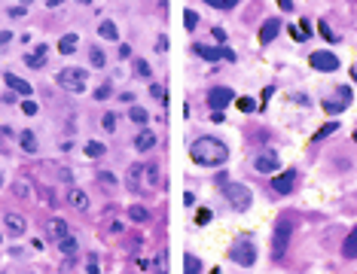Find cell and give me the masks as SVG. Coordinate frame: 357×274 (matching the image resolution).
Instances as JSON below:
<instances>
[{"label":"cell","mask_w":357,"mask_h":274,"mask_svg":"<svg viewBox=\"0 0 357 274\" xmlns=\"http://www.w3.org/2000/svg\"><path fill=\"white\" fill-rule=\"evenodd\" d=\"M3 183H6V180H3V171H0V186H3Z\"/></svg>","instance_id":"55"},{"label":"cell","mask_w":357,"mask_h":274,"mask_svg":"<svg viewBox=\"0 0 357 274\" xmlns=\"http://www.w3.org/2000/svg\"><path fill=\"white\" fill-rule=\"evenodd\" d=\"M235 104H238L241 113H254V110H257V101H251V98H238Z\"/></svg>","instance_id":"36"},{"label":"cell","mask_w":357,"mask_h":274,"mask_svg":"<svg viewBox=\"0 0 357 274\" xmlns=\"http://www.w3.org/2000/svg\"><path fill=\"white\" fill-rule=\"evenodd\" d=\"M98 37H101V40H119V31H116V24H113L110 18H104V21L98 24Z\"/></svg>","instance_id":"22"},{"label":"cell","mask_w":357,"mask_h":274,"mask_svg":"<svg viewBox=\"0 0 357 274\" xmlns=\"http://www.w3.org/2000/svg\"><path fill=\"white\" fill-rule=\"evenodd\" d=\"M214 40H217V43H226V34H223V27H214Z\"/></svg>","instance_id":"49"},{"label":"cell","mask_w":357,"mask_h":274,"mask_svg":"<svg viewBox=\"0 0 357 274\" xmlns=\"http://www.w3.org/2000/svg\"><path fill=\"white\" fill-rule=\"evenodd\" d=\"M6 15H9V18H24V15H28V6H24V3H21V6H9Z\"/></svg>","instance_id":"37"},{"label":"cell","mask_w":357,"mask_h":274,"mask_svg":"<svg viewBox=\"0 0 357 274\" xmlns=\"http://www.w3.org/2000/svg\"><path fill=\"white\" fill-rule=\"evenodd\" d=\"M128 119H131V122H138V125H147L150 113H147L144 107H131V110H128Z\"/></svg>","instance_id":"30"},{"label":"cell","mask_w":357,"mask_h":274,"mask_svg":"<svg viewBox=\"0 0 357 274\" xmlns=\"http://www.w3.org/2000/svg\"><path fill=\"white\" fill-rule=\"evenodd\" d=\"M58 250H61V253H64V256H73V253H76V250H79V241H76V238H73V235H64V238H61V241H58Z\"/></svg>","instance_id":"24"},{"label":"cell","mask_w":357,"mask_h":274,"mask_svg":"<svg viewBox=\"0 0 357 274\" xmlns=\"http://www.w3.org/2000/svg\"><path fill=\"white\" fill-rule=\"evenodd\" d=\"M46 55H49V46L43 43V46H37L31 55H24V64H28V67H34V70H40V67L46 64Z\"/></svg>","instance_id":"18"},{"label":"cell","mask_w":357,"mask_h":274,"mask_svg":"<svg viewBox=\"0 0 357 274\" xmlns=\"http://www.w3.org/2000/svg\"><path fill=\"white\" fill-rule=\"evenodd\" d=\"M189 159L202 168H223L229 162V146L217 137H199L189 146Z\"/></svg>","instance_id":"1"},{"label":"cell","mask_w":357,"mask_h":274,"mask_svg":"<svg viewBox=\"0 0 357 274\" xmlns=\"http://www.w3.org/2000/svg\"><path fill=\"white\" fill-rule=\"evenodd\" d=\"M232 98H235V95H232V88H226V85H217V88L208 92V104H211L214 113H223V107H226Z\"/></svg>","instance_id":"7"},{"label":"cell","mask_w":357,"mask_h":274,"mask_svg":"<svg viewBox=\"0 0 357 274\" xmlns=\"http://www.w3.org/2000/svg\"><path fill=\"white\" fill-rule=\"evenodd\" d=\"M232 259H235L238 265H244V268H251V265L257 262V244H254L251 235L235 238V244H232Z\"/></svg>","instance_id":"4"},{"label":"cell","mask_w":357,"mask_h":274,"mask_svg":"<svg viewBox=\"0 0 357 274\" xmlns=\"http://www.w3.org/2000/svg\"><path fill=\"white\" fill-rule=\"evenodd\" d=\"M21 110H24V116H37V104H34L31 98H24V104H21Z\"/></svg>","instance_id":"43"},{"label":"cell","mask_w":357,"mask_h":274,"mask_svg":"<svg viewBox=\"0 0 357 274\" xmlns=\"http://www.w3.org/2000/svg\"><path fill=\"white\" fill-rule=\"evenodd\" d=\"M134 73L150 79V73H153V70H150V64H147V61H141V58H138V61H134Z\"/></svg>","instance_id":"38"},{"label":"cell","mask_w":357,"mask_h":274,"mask_svg":"<svg viewBox=\"0 0 357 274\" xmlns=\"http://www.w3.org/2000/svg\"><path fill=\"white\" fill-rule=\"evenodd\" d=\"M104 153H107L104 143H98V140H89V143H86V156H89V159H101Z\"/></svg>","instance_id":"28"},{"label":"cell","mask_w":357,"mask_h":274,"mask_svg":"<svg viewBox=\"0 0 357 274\" xmlns=\"http://www.w3.org/2000/svg\"><path fill=\"white\" fill-rule=\"evenodd\" d=\"M46 235H49L52 241H61V238L70 235V232H67V223H64L61 217H52V220L46 223Z\"/></svg>","instance_id":"17"},{"label":"cell","mask_w":357,"mask_h":274,"mask_svg":"<svg viewBox=\"0 0 357 274\" xmlns=\"http://www.w3.org/2000/svg\"><path fill=\"white\" fill-rule=\"evenodd\" d=\"M287 241H290V223H278V229H275V238H272V253L275 256H281L284 250H287Z\"/></svg>","instance_id":"11"},{"label":"cell","mask_w":357,"mask_h":274,"mask_svg":"<svg viewBox=\"0 0 357 274\" xmlns=\"http://www.w3.org/2000/svg\"><path fill=\"white\" fill-rule=\"evenodd\" d=\"M348 104H351V88H348V85H339V88H336V98H327V101H324V110H327V113H342Z\"/></svg>","instance_id":"6"},{"label":"cell","mask_w":357,"mask_h":274,"mask_svg":"<svg viewBox=\"0 0 357 274\" xmlns=\"http://www.w3.org/2000/svg\"><path fill=\"white\" fill-rule=\"evenodd\" d=\"M101 125H104V131H107V134H113V131H116V113H104Z\"/></svg>","instance_id":"35"},{"label":"cell","mask_w":357,"mask_h":274,"mask_svg":"<svg viewBox=\"0 0 357 274\" xmlns=\"http://www.w3.org/2000/svg\"><path fill=\"white\" fill-rule=\"evenodd\" d=\"M6 43H12V34L9 31H0V46H6Z\"/></svg>","instance_id":"51"},{"label":"cell","mask_w":357,"mask_h":274,"mask_svg":"<svg viewBox=\"0 0 357 274\" xmlns=\"http://www.w3.org/2000/svg\"><path fill=\"white\" fill-rule=\"evenodd\" d=\"M196 223H199V226H208V223H211V210H205V207H202V210L196 214Z\"/></svg>","instance_id":"44"},{"label":"cell","mask_w":357,"mask_h":274,"mask_svg":"<svg viewBox=\"0 0 357 274\" xmlns=\"http://www.w3.org/2000/svg\"><path fill=\"white\" fill-rule=\"evenodd\" d=\"M196 55H202L205 61H220V58H223V49H211V46H202V43H199V46H196Z\"/></svg>","instance_id":"25"},{"label":"cell","mask_w":357,"mask_h":274,"mask_svg":"<svg viewBox=\"0 0 357 274\" xmlns=\"http://www.w3.org/2000/svg\"><path fill=\"white\" fill-rule=\"evenodd\" d=\"M293 186H296V171H284V174H278V177L272 180V189H275L278 195H290Z\"/></svg>","instance_id":"12"},{"label":"cell","mask_w":357,"mask_h":274,"mask_svg":"<svg viewBox=\"0 0 357 274\" xmlns=\"http://www.w3.org/2000/svg\"><path fill=\"white\" fill-rule=\"evenodd\" d=\"M156 143H159V137H156V134H153L150 128L138 131V137H134V149H138V153H150V149H153Z\"/></svg>","instance_id":"15"},{"label":"cell","mask_w":357,"mask_h":274,"mask_svg":"<svg viewBox=\"0 0 357 274\" xmlns=\"http://www.w3.org/2000/svg\"><path fill=\"white\" fill-rule=\"evenodd\" d=\"M89 61H92L95 67H104V64H107V55H104L98 46H92V49H89Z\"/></svg>","instance_id":"31"},{"label":"cell","mask_w":357,"mask_h":274,"mask_svg":"<svg viewBox=\"0 0 357 274\" xmlns=\"http://www.w3.org/2000/svg\"><path fill=\"white\" fill-rule=\"evenodd\" d=\"M287 34H290V37H293V40H306V37H303V31H299V27H293V24H290V27H287Z\"/></svg>","instance_id":"48"},{"label":"cell","mask_w":357,"mask_h":274,"mask_svg":"<svg viewBox=\"0 0 357 274\" xmlns=\"http://www.w3.org/2000/svg\"><path fill=\"white\" fill-rule=\"evenodd\" d=\"M3 226H6L9 235H24V232H28V220H24L18 210H6V214H3Z\"/></svg>","instance_id":"9"},{"label":"cell","mask_w":357,"mask_h":274,"mask_svg":"<svg viewBox=\"0 0 357 274\" xmlns=\"http://www.w3.org/2000/svg\"><path fill=\"white\" fill-rule=\"evenodd\" d=\"M76 46H79V37L76 34H64L61 43H58V52L61 55H70V52H76Z\"/></svg>","instance_id":"23"},{"label":"cell","mask_w":357,"mask_h":274,"mask_svg":"<svg viewBox=\"0 0 357 274\" xmlns=\"http://www.w3.org/2000/svg\"><path fill=\"white\" fill-rule=\"evenodd\" d=\"M107 232H110V235H125V226H122L119 220H113V223L107 226Z\"/></svg>","instance_id":"45"},{"label":"cell","mask_w":357,"mask_h":274,"mask_svg":"<svg viewBox=\"0 0 357 274\" xmlns=\"http://www.w3.org/2000/svg\"><path fill=\"white\" fill-rule=\"evenodd\" d=\"M254 168H257L260 174H275V171L281 168V159H278V153L266 149V153H260V156L254 159Z\"/></svg>","instance_id":"8"},{"label":"cell","mask_w":357,"mask_h":274,"mask_svg":"<svg viewBox=\"0 0 357 274\" xmlns=\"http://www.w3.org/2000/svg\"><path fill=\"white\" fill-rule=\"evenodd\" d=\"M208 6H214V9H232L238 0H205Z\"/></svg>","instance_id":"40"},{"label":"cell","mask_w":357,"mask_h":274,"mask_svg":"<svg viewBox=\"0 0 357 274\" xmlns=\"http://www.w3.org/2000/svg\"><path fill=\"white\" fill-rule=\"evenodd\" d=\"M128 55H131V49H128V46L122 43V46H119V58H128Z\"/></svg>","instance_id":"53"},{"label":"cell","mask_w":357,"mask_h":274,"mask_svg":"<svg viewBox=\"0 0 357 274\" xmlns=\"http://www.w3.org/2000/svg\"><path fill=\"white\" fill-rule=\"evenodd\" d=\"M278 6H281L284 12H290V9H293V0H278Z\"/></svg>","instance_id":"52"},{"label":"cell","mask_w":357,"mask_h":274,"mask_svg":"<svg viewBox=\"0 0 357 274\" xmlns=\"http://www.w3.org/2000/svg\"><path fill=\"white\" fill-rule=\"evenodd\" d=\"M336 128H339V122H336V119H333V122H327V125H321V128H318V134H315V140H324V137L336 134Z\"/></svg>","instance_id":"32"},{"label":"cell","mask_w":357,"mask_h":274,"mask_svg":"<svg viewBox=\"0 0 357 274\" xmlns=\"http://www.w3.org/2000/svg\"><path fill=\"white\" fill-rule=\"evenodd\" d=\"M309 64H312L315 70H321V73L339 70V58H336L333 52H312V55H309Z\"/></svg>","instance_id":"5"},{"label":"cell","mask_w":357,"mask_h":274,"mask_svg":"<svg viewBox=\"0 0 357 274\" xmlns=\"http://www.w3.org/2000/svg\"><path fill=\"white\" fill-rule=\"evenodd\" d=\"M354 140H357V131H354Z\"/></svg>","instance_id":"59"},{"label":"cell","mask_w":357,"mask_h":274,"mask_svg":"<svg viewBox=\"0 0 357 274\" xmlns=\"http://www.w3.org/2000/svg\"><path fill=\"white\" fill-rule=\"evenodd\" d=\"M98 183H101V186H107V189H116V186H119V180H116L110 171H98Z\"/></svg>","instance_id":"33"},{"label":"cell","mask_w":357,"mask_h":274,"mask_svg":"<svg viewBox=\"0 0 357 274\" xmlns=\"http://www.w3.org/2000/svg\"><path fill=\"white\" fill-rule=\"evenodd\" d=\"M21 3H24V6H28V3H31V0H21Z\"/></svg>","instance_id":"58"},{"label":"cell","mask_w":357,"mask_h":274,"mask_svg":"<svg viewBox=\"0 0 357 274\" xmlns=\"http://www.w3.org/2000/svg\"><path fill=\"white\" fill-rule=\"evenodd\" d=\"M318 31H321V37H324V40H333V31H330V24H327V21H321V24H318Z\"/></svg>","instance_id":"46"},{"label":"cell","mask_w":357,"mask_h":274,"mask_svg":"<svg viewBox=\"0 0 357 274\" xmlns=\"http://www.w3.org/2000/svg\"><path fill=\"white\" fill-rule=\"evenodd\" d=\"M3 82H6V85L15 92V95H24V98H31V95H34V85H31L28 79L15 76V73H6V76H3Z\"/></svg>","instance_id":"13"},{"label":"cell","mask_w":357,"mask_h":274,"mask_svg":"<svg viewBox=\"0 0 357 274\" xmlns=\"http://www.w3.org/2000/svg\"><path fill=\"white\" fill-rule=\"evenodd\" d=\"M128 220H134V223H147V220H150V210H147L144 204H131V207H128Z\"/></svg>","instance_id":"26"},{"label":"cell","mask_w":357,"mask_h":274,"mask_svg":"<svg viewBox=\"0 0 357 274\" xmlns=\"http://www.w3.org/2000/svg\"><path fill=\"white\" fill-rule=\"evenodd\" d=\"M223 192H226V201L238 210V214H244V210H251V204H254V195H251V189L244 186V183H226L223 186Z\"/></svg>","instance_id":"2"},{"label":"cell","mask_w":357,"mask_h":274,"mask_svg":"<svg viewBox=\"0 0 357 274\" xmlns=\"http://www.w3.org/2000/svg\"><path fill=\"white\" fill-rule=\"evenodd\" d=\"M110 95H113V85H110V82H104V85L95 88V98H98V101H104V98H110Z\"/></svg>","instance_id":"39"},{"label":"cell","mask_w":357,"mask_h":274,"mask_svg":"<svg viewBox=\"0 0 357 274\" xmlns=\"http://www.w3.org/2000/svg\"><path fill=\"white\" fill-rule=\"evenodd\" d=\"M64 0H46V9H55V6H61Z\"/></svg>","instance_id":"54"},{"label":"cell","mask_w":357,"mask_h":274,"mask_svg":"<svg viewBox=\"0 0 357 274\" xmlns=\"http://www.w3.org/2000/svg\"><path fill=\"white\" fill-rule=\"evenodd\" d=\"M299 31H303V37H306V40L312 37V24H309V18H303V21H299Z\"/></svg>","instance_id":"47"},{"label":"cell","mask_w":357,"mask_h":274,"mask_svg":"<svg viewBox=\"0 0 357 274\" xmlns=\"http://www.w3.org/2000/svg\"><path fill=\"white\" fill-rule=\"evenodd\" d=\"M211 274H220V268H214V271H211Z\"/></svg>","instance_id":"56"},{"label":"cell","mask_w":357,"mask_h":274,"mask_svg":"<svg viewBox=\"0 0 357 274\" xmlns=\"http://www.w3.org/2000/svg\"><path fill=\"white\" fill-rule=\"evenodd\" d=\"M196 24H199V15H196L193 9H186V12H183V27H186V31H196Z\"/></svg>","instance_id":"34"},{"label":"cell","mask_w":357,"mask_h":274,"mask_svg":"<svg viewBox=\"0 0 357 274\" xmlns=\"http://www.w3.org/2000/svg\"><path fill=\"white\" fill-rule=\"evenodd\" d=\"M156 49L165 52V49H168V37H159V40H156Z\"/></svg>","instance_id":"50"},{"label":"cell","mask_w":357,"mask_h":274,"mask_svg":"<svg viewBox=\"0 0 357 274\" xmlns=\"http://www.w3.org/2000/svg\"><path fill=\"white\" fill-rule=\"evenodd\" d=\"M79 3H92V0H79Z\"/></svg>","instance_id":"57"},{"label":"cell","mask_w":357,"mask_h":274,"mask_svg":"<svg viewBox=\"0 0 357 274\" xmlns=\"http://www.w3.org/2000/svg\"><path fill=\"white\" fill-rule=\"evenodd\" d=\"M125 186H128L131 192H141V189H144V165H131V168L125 171Z\"/></svg>","instance_id":"14"},{"label":"cell","mask_w":357,"mask_h":274,"mask_svg":"<svg viewBox=\"0 0 357 274\" xmlns=\"http://www.w3.org/2000/svg\"><path fill=\"white\" fill-rule=\"evenodd\" d=\"M159 186H162L159 162H144V189H159Z\"/></svg>","instance_id":"10"},{"label":"cell","mask_w":357,"mask_h":274,"mask_svg":"<svg viewBox=\"0 0 357 274\" xmlns=\"http://www.w3.org/2000/svg\"><path fill=\"white\" fill-rule=\"evenodd\" d=\"M165 259H168V256H165V250H162V253H156V256L150 259V268H153L156 274H165V271H168V262H165Z\"/></svg>","instance_id":"27"},{"label":"cell","mask_w":357,"mask_h":274,"mask_svg":"<svg viewBox=\"0 0 357 274\" xmlns=\"http://www.w3.org/2000/svg\"><path fill=\"white\" fill-rule=\"evenodd\" d=\"M150 95H153L156 101H165V88H162L159 82H153V85H150Z\"/></svg>","instance_id":"42"},{"label":"cell","mask_w":357,"mask_h":274,"mask_svg":"<svg viewBox=\"0 0 357 274\" xmlns=\"http://www.w3.org/2000/svg\"><path fill=\"white\" fill-rule=\"evenodd\" d=\"M18 146H21L24 153H31V156H34V153L40 149V143H37V134H34V131H21V134H18Z\"/></svg>","instance_id":"20"},{"label":"cell","mask_w":357,"mask_h":274,"mask_svg":"<svg viewBox=\"0 0 357 274\" xmlns=\"http://www.w3.org/2000/svg\"><path fill=\"white\" fill-rule=\"evenodd\" d=\"M67 201H70V207H73V210H89V195H86L79 186H70Z\"/></svg>","instance_id":"19"},{"label":"cell","mask_w":357,"mask_h":274,"mask_svg":"<svg viewBox=\"0 0 357 274\" xmlns=\"http://www.w3.org/2000/svg\"><path fill=\"white\" fill-rule=\"evenodd\" d=\"M202 271V262L193 256V253H186V259H183V274H199Z\"/></svg>","instance_id":"29"},{"label":"cell","mask_w":357,"mask_h":274,"mask_svg":"<svg viewBox=\"0 0 357 274\" xmlns=\"http://www.w3.org/2000/svg\"><path fill=\"white\" fill-rule=\"evenodd\" d=\"M342 256H345V259H357V226L351 229V235H348L345 244H342Z\"/></svg>","instance_id":"21"},{"label":"cell","mask_w":357,"mask_h":274,"mask_svg":"<svg viewBox=\"0 0 357 274\" xmlns=\"http://www.w3.org/2000/svg\"><path fill=\"white\" fill-rule=\"evenodd\" d=\"M281 31V18H266L263 27H260V43H272Z\"/></svg>","instance_id":"16"},{"label":"cell","mask_w":357,"mask_h":274,"mask_svg":"<svg viewBox=\"0 0 357 274\" xmlns=\"http://www.w3.org/2000/svg\"><path fill=\"white\" fill-rule=\"evenodd\" d=\"M86 274H101V265H98V256H89V262H86Z\"/></svg>","instance_id":"41"},{"label":"cell","mask_w":357,"mask_h":274,"mask_svg":"<svg viewBox=\"0 0 357 274\" xmlns=\"http://www.w3.org/2000/svg\"><path fill=\"white\" fill-rule=\"evenodd\" d=\"M58 85L67 88V92H73V95H79V92L89 88V73L79 70V67H67V70L58 73Z\"/></svg>","instance_id":"3"}]
</instances>
